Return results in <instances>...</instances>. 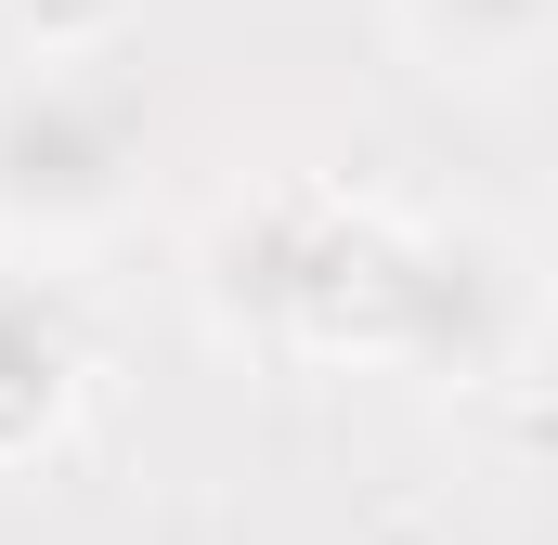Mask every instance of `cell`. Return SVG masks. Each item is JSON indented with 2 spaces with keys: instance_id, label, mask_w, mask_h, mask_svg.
<instances>
[{
  "instance_id": "obj_1",
  "label": "cell",
  "mask_w": 558,
  "mask_h": 545,
  "mask_svg": "<svg viewBox=\"0 0 558 545\" xmlns=\"http://www.w3.org/2000/svg\"><path fill=\"white\" fill-rule=\"evenodd\" d=\"M131 195V105L39 65L26 92H0V234H92Z\"/></svg>"
},
{
  "instance_id": "obj_2",
  "label": "cell",
  "mask_w": 558,
  "mask_h": 545,
  "mask_svg": "<svg viewBox=\"0 0 558 545\" xmlns=\"http://www.w3.org/2000/svg\"><path fill=\"white\" fill-rule=\"evenodd\" d=\"M533 351V272L507 234H428V286H416V351L428 377H507Z\"/></svg>"
},
{
  "instance_id": "obj_5",
  "label": "cell",
  "mask_w": 558,
  "mask_h": 545,
  "mask_svg": "<svg viewBox=\"0 0 558 545\" xmlns=\"http://www.w3.org/2000/svg\"><path fill=\"white\" fill-rule=\"evenodd\" d=\"M131 13H143V0H0V26H13L39 65H78V52H105Z\"/></svg>"
},
{
  "instance_id": "obj_4",
  "label": "cell",
  "mask_w": 558,
  "mask_h": 545,
  "mask_svg": "<svg viewBox=\"0 0 558 545\" xmlns=\"http://www.w3.org/2000/svg\"><path fill=\"white\" fill-rule=\"evenodd\" d=\"M390 26L416 39L441 78H520L546 52L558 0H390Z\"/></svg>"
},
{
  "instance_id": "obj_3",
  "label": "cell",
  "mask_w": 558,
  "mask_h": 545,
  "mask_svg": "<svg viewBox=\"0 0 558 545\" xmlns=\"http://www.w3.org/2000/svg\"><path fill=\"white\" fill-rule=\"evenodd\" d=\"M92 390V338L52 272H0V468H39Z\"/></svg>"
}]
</instances>
